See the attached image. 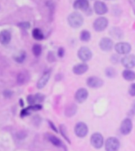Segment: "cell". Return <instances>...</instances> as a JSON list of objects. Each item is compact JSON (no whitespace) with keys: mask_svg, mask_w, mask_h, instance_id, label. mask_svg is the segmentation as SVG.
<instances>
[{"mask_svg":"<svg viewBox=\"0 0 135 151\" xmlns=\"http://www.w3.org/2000/svg\"><path fill=\"white\" fill-rule=\"evenodd\" d=\"M34 98H35V102H42L44 100L45 97L42 94H36L34 96Z\"/></svg>","mask_w":135,"mask_h":151,"instance_id":"4316f807","label":"cell"},{"mask_svg":"<svg viewBox=\"0 0 135 151\" xmlns=\"http://www.w3.org/2000/svg\"><path fill=\"white\" fill-rule=\"evenodd\" d=\"M77 111V107L75 106V104L68 105L66 108H65V115L67 116V117H72L73 115H75V113Z\"/></svg>","mask_w":135,"mask_h":151,"instance_id":"ffe728a7","label":"cell"},{"mask_svg":"<svg viewBox=\"0 0 135 151\" xmlns=\"http://www.w3.org/2000/svg\"><path fill=\"white\" fill-rule=\"evenodd\" d=\"M49 123H50V127L52 128V130H54L55 132H57V129L56 127H55V126H54V124H53V123H52V122H50V121H49Z\"/></svg>","mask_w":135,"mask_h":151,"instance_id":"e575fe53","label":"cell"},{"mask_svg":"<svg viewBox=\"0 0 135 151\" xmlns=\"http://www.w3.org/2000/svg\"><path fill=\"white\" fill-rule=\"evenodd\" d=\"M48 139L50 141V142L55 146H58V147H60V146H62V142H61V141L59 139V138L56 137L54 135H49L48 136Z\"/></svg>","mask_w":135,"mask_h":151,"instance_id":"603a6c76","label":"cell"},{"mask_svg":"<svg viewBox=\"0 0 135 151\" xmlns=\"http://www.w3.org/2000/svg\"><path fill=\"white\" fill-rule=\"evenodd\" d=\"M25 59H26V53L24 52H22L21 54L18 56L17 58H15V60L18 63H22Z\"/></svg>","mask_w":135,"mask_h":151,"instance_id":"484cf974","label":"cell"},{"mask_svg":"<svg viewBox=\"0 0 135 151\" xmlns=\"http://www.w3.org/2000/svg\"><path fill=\"white\" fill-rule=\"evenodd\" d=\"M133 128V123L130 119H125L120 126V132L123 135H127L131 132Z\"/></svg>","mask_w":135,"mask_h":151,"instance_id":"30bf717a","label":"cell"},{"mask_svg":"<svg viewBox=\"0 0 135 151\" xmlns=\"http://www.w3.org/2000/svg\"><path fill=\"white\" fill-rule=\"evenodd\" d=\"M105 73H106V76H107V77H110V78H114L117 75V72L112 67H109V68H106Z\"/></svg>","mask_w":135,"mask_h":151,"instance_id":"cb8c5ba5","label":"cell"},{"mask_svg":"<svg viewBox=\"0 0 135 151\" xmlns=\"http://www.w3.org/2000/svg\"><path fill=\"white\" fill-rule=\"evenodd\" d=\"M78 58L80 60H82L83 62H87L91 59L92 58V52L88 47L83 46L78 50Z\"/></svg>","mask_w":135,"mask_h":151,"instance_id":"277c9868","label":"cell"},{"mask_svg":"<svg viewBox=\"0 0 135 151\" xmlns=\"http://www.w3.org/2000/svg\"><path fill=\"white\" fill-rule=\"evenodd\" d=\"M32 36L35 40L37 41H42L44 39V34L42 33V31L38 28H35L34 29L33 32H32Z\"/></svg>","mask_w":135,"mask_h":151,"instance_id":"44dd1931","label":"cell"},{"mask_svg":"<svg viewBox=\"0 0 135 151\" xmlns=\"http://www.w3.org/2000/svg\"><path fill=\"white\" fill-rule=\"evenodd\" d=\"M103 137L100 133H94L91 137V144L96 149H100L103 146Z\"/></svg>","mask_w":135,"mask_h":151,"instance_id":"ba28073f","label":"cell"},{"mask_svg":"<svg viewBox=\"0 0 135 151\" xmlns=\"http://www.w3.org/2000/svg\"><path fill=\"white\" fill-rule=\"evenodd\" d=\"M120 148V142L114 137H110L105 142L106 151H118Z\"/></svg>","mask_w":135,"mask_h":151,"instance_id":"7a4b0ae2","label":"cell"},{"mask_svg":"<svg viewBox=\"0 0 135 151\" xmlns=\"http://www.w3.org/2000/svg\"><path fill=\"white\" fill-rule=\"evenodd\" d=\"M30 110H31V107H27V108H26V109L22 110L21 112L22 117H24V116H26V115H28L29 114V111H30Z\"/></svg>","mask_w":135,"mask_h":151,"instance_id":"f1b7e54d","label":"cell"},{"mask_svg":"<svg viewBox=\"0 0 135 151\" xmlns=\"http://www.w3.org/2000/svg\"><path fill=\"white\" fill-rule=\"evenodd\" d=\"M87 84L91 88H99L103 85V81L98 76H90L87 80Z\"/></svg>","mask_w":135,"mask_h":151,"instance_id":"52a82bcc","label":"cell"},{"mask_svg":"<svg viewBox=\"0 0 135 151\" xmlns=\"http://www.w3.org/2000/svg\"><path fill=\"white\" fill-rule=\"evenodd\" d=\"M99 47L103 51L107 52L113 49L114 43H113V41L109 37H103L99 42Z\"/></svg>","mask_w":135,"mask_h":151,"instance_id":"8fae6325","label":"cell"},{"mask_svg":"<svg viewBox=\"0 0 135 151\" xmlns=\"http://www.w3.org/2000/svg\"><path fill=\"white\" fill-rule=\"evenodd\" d=\"M88 70V65L85 63H81V64H77L73 68V73L75 75H82Z\"/></svg>","mask_w":135,"mask_h":151,"instance_id":"9a60e30c","label":"cell"},{"mask_svg":"<svg viewBox=\"0 0 135 151\" xmlns=\"http://www.w3.org/2000/svg\"><path fill=\"white\" fill-rule=\"evenodd\" d=\"M88 133V127L86 123L80 122L75 126V134L79 138H84Z\"/></svg>","mask_w":135,"mask_h":151,"instance_id":"5b68a950","label":"cell"},{"mask_svg":"<svg viewBox=\"0 0 135 151\" xmlns=\"http://www.w3.org/2000/svg\"><path fill=\"white\" fill-rule=\"evenodd\" d=\"M60 132H61V134H62L63 137H64V138H65V139H66V140L68 142H70V141H69V139H68V136L66 135V134H65V132L64 131V126H63V125L60 126Z\"/></svg>","mask_w":135,"mask_h":151,"instance_id":"d6a6232c","label":"cell"},{"mask_svg":"<svg viewBox=\"0 0 135 151\" xmlns=\"http://www.w3.org/2000/svg\"><path fill=\"white\" fill-rule=\"evenodd\" d=\"M129 114L132 116H134L135 115V100L134 101V103L132 104V106H131V108H130V111L129 112Z\"/></svg>","mask_w":135,"mask_h":151,"instance_id":"836d02e7","label":"cell"},{"mask_svg":"<svg viewBox=\"0 0 135 151\" xmlns=\"http://www.w3.org/2000/svg\"><path fill=\"white\" fill-rule=\"evenodd\" d=\"M73 8L82 11H88L89 10L88 0H75L73 3Z\"/></svg>","mask_w":135,"mask_h":151,"instance_id":"5bb4252c","label":"cell"},{"mask_svg":"<svg viewBox=\"0 0 135 151\" xmlns=\"http://www.w3.org/2000/svg\"><path fill=\"white\" fill-rule=\"evenodd\" d=\"M65 49L62 48V47H60L58 49V52H57V54H58V57L60 58H62L64 57V55H65Z\"/></svg>","mask_w":135,"mask_h":151,"instance_id":"4dcf8cb0","label":"cell"},{"mask_svg":"<svg viewBox=\"0 0 135 151\" xmlns=\"http://www.w3.org/2000/svg\"><path fill=\"white\" fill-rule=\"evenodd\" d=\"M91 33L88 31V30H87V29H83L82 30L80 33V39L82 41V42H89L90 40H91Z\"/></svg>","mask_w":135,"mask_h":151,"instance_id":"7402d4cb","label":"cell"},{"mask_svg":"<svg viewBox=\"0 0 135 151\" xmlns=\"http://www.w3.org/2000/svg\"><path fill=\"white\" fill-rule=\"evenodd\" d=\"M110 34L111 36L116 38V39H121L123 37V32L118 27H112L110 29Z\"/></svg>","mask_w":135,"mask_h":151,"instance_id":"ac0fdd59","label":"cell"},{"mask_svg":"<svg viewBox=\"0 0 135 151\" xmlns=\"http://www.w3.org/2000/svg\"><path fill=\"white\" fill-rule=\"evenodd\" d=\"M32 51H33V53H34L35 57H39L42 51V46L38 44H35L34 46H33Z\"/></svg>","mask_w":135,"mask_h":151,"instance_id":"d4e9b609","label":"cell"},{"mask_svg":"<svg viewBox=\"0 0 135 151\" xmlns=\"http://www.w3.org/2000/svg\"><path fill=\"white\" fill-rule=\"evenodd\" d=\"M88 97V91L85 88H80L75 91V99L79 104H82Z\"/></svg>","mask_w":135,"mask_h":151,"instance_id":"4fadbf2b","label":"cell"},{"mask_svg":"<svg viewBox=\"0 0 135 151\" xmlns=\"http://www.w3.org/2000/svg\"><path fill=\"white\" fill-rule=\"evenodd\" d=\"M83 17L79 12H73L68 17V22L73 28H80L83 24Z\"/></svg>","mask_w":135,"mask_h":151,"instance_id":"6da1fadb","label":"cell"},{"mask_svg":"<svg viewBox=\"0 0 135 151\" xmlns=\"http://www.w3.org/2000/svg\"><path fill=\"white\" fill-rule=\"evenodd\" d=\"M129 94L131 96H135V83H132L129 89Z\"/></svg>","mask_w":135,"mask_h":151,"instance_id":"83f0119b","label":"cell"},{"mask_svg":"<svg viewBox=\"0 0 135 151\" xmlns=\"http://www.w3.org/2000/svg\"><path fill=\"white\" fill-rule=\"evenodd\" d=\"M11 40V34L8 30L0 32V43L2 45H7Z\"/></svg>","mask_w":135,"mask_h":151,"instance_id":"e0dca14e","label":"cell"},{"mask_svg":"<svg viewBox=\"0 0 135 151\" xmlns=\"http://www.w3.org/2000/svg\"><path fill=\"white\" fill-rule=\"evenodd\" d=\"M122 65L126 69H130L135 67V56L134 55H127L122 59Z\"/></svg>","mask_w":135,"mask_h":151,"instance_id":"7c38bea8","label":"cell"},{"mask_svg":"<svg viewBox=\"0 0 135 151\" xmlns=\"http://www.w3.org/2000/svg\"><path fill=\"white\" fill-rule=\"evenodd\" d=\"M50 75H51V72L50 71H47L45 73H44V74L42 75V76L40 78V80L37 82V86L39 89L43 88L45 85L48 83V81L50 78Z\"/></svg>","mask_w":135,"mask_h":151,"instance_id":"2e32d148","label":"cell"},{"mask_svg":"<svg viewBox=\"0 0 135 151\" xmlns=\"http://www.w3.org/2000/svg\"><path fill=\"white\" fill-rule=\"evenodd\" d=\"M94 11L98 15H103L107 13L108 8H107V4L102 1H96L94 3Z\"/></svg>","mask_w":135,"mask_h":151,"instance_id":"9c48e42d","label":"cell"},{"mask_svg":"<svg viewBox=\"0 0 135 151\" xmlns=\"http://www.w3.org/2000/svg\"><path fill=\"white\" fill-rule=\"evenodd\" d=\"M27 100H28V103L29 104L34 105V104L36 103V102H35L34 96H32V95H30V96H29L27 97Z\"/></svg>","mask_w":135,"mask_h":151,"instance_id":"f546056e","label":"cell"},{"mask_svg":"<svg viewBox=\"0 0 135 151\" xmlns=\"http://www.w3.org/2000/svg\"><path fill=\"white\" fill-rule=\"evenodd\" d=\"M18 26L23 29H29L30 27V24L29 22H22V23L18 24Z\"/></svg>","mask_w":135,"mask_h":151,"instance_id":"1f68e13d","label":"cell"},{"mask_svg":"<svg viewBox=\"0 0 135 151\" xmlns=\"http://www.w3.org/2000/svg\"><path fill=\"white\" fill-rule=\"evenodd\" d=\"M122 77L127 81H135V73L130 69H125L122 72Z\"/></svg>","mask_w":135,"mask_h":151,"instance_id":"d6986e66","label":"cell"},{"mask_svg":"<svg viewBox=\"0 0 135 151\" xmlns=\"http://www.w3.org/2000/svg\"><path fill=\"white\" fill-rule=\"evenodd\" d=\"M108 26V20L105 17H99L93 22L94 29L97 32H102L106 29Z\"/></svg>","mask_w":135,"mask_h":151,"instance_id":"3957f363","label":"cell"},{"mask_svg":"<svg viewBox=\"0 0 135 151\" xmlns=\"http://www.w3.org/2000/svg\"><path fill=\"white\" fill-rule=\"evenodd\" d=\"M115 51L121 55H126L131 51V45L127 42H118L114 46Z\"/></svg>","mask_w":135,"mask_h":151,"instance_id":"8992f818","label":"cell"}]
</instances>
